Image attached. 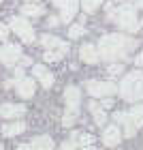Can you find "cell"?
<instances>
[{
    "instance_id": "1",
    "label": "cell",
    "mask_w": 143,
    "mask_h": 150,
    "mask_svg": "<svg viewBox=\"0 0 143 150\" xmlns=\"http://www.w3.org/2000/svg\"><path fill=\"white\" fill-rule=\"evenodd\" d=\"M137 45L132 39L122 37V35H105L98 43V58L103 60H115V58H124L128 50Z\"/></svg>"
},
{
    "instance_id": "2",
    "label": "cell",
    "mask_w": 143,
    "mask_h": 150,
    "mask_svg": "<svg viewBox=\"0 0 143 150\" xmlns=\"http://www.w3.org/2000/svg\"><path fill=\"white\" fill-rule=\"evenodd\" d=\"M120 94L126 101H141L143 99V73L141 71H132L128 73L120 84Z\"/></svg>"
},
{
    "instance_id": "3",
    "label": "cell",
    "mask_w": 143,
    "mask_h": 150,
    "mask_svg": "<svg viewBox=\"0 0 143 150\" xmlns=\"http://www.w3.org/2000/svg\"><path fill=\"white\" fill-rule=\"evenodd\" d=\"M109 17H111L120 28H124L128 32H135L139 28L137 9H135L132 4H122V6H118V9H111V11H109Z\"/></svg>"
},
{
    "instance_id": "4",
    "label": "cell",
    "mask_w": 143,
    "mask_h": 150,
    "mask_svg": "<svg viewBox=\"0 0 143 150\" xmlns=\"http://www.w3.org/2000/svg\"><path fill=\"white\" fill-rule=\"evenodd\" d=\"M11 30H15V35L22 37L24 43H32V41H34V28H32V24L24 17H13L11 19Z\"/></svg>"
},
{
    "instance_id": "5",
    "label": "cell",
    "mask_w": 143,
    "mask_h": 150,
    "mask_svg": "<svg viewBox=\"0 0 143 150\" xmlns=\"http://www.w3.org/2000/svg\"><path fill=\"white\" fill-rule=\"evenodd\" d=\"M86 88L92 97H111V94L118 92V86L115 84H111V81H98V79L88 81Z\"/></svg>"
},
{
    "instance_id": "6",
    "label": "cell",
    "mask_w": 143,
    "mask_h": 150,
    "mask_svg": "<svg viewBox=\"0 0 143 150\" xmlns=\"http://www.w3.org/2000/svg\"><path fill=\"white\" fill-rule=\"evenodd\" d=\"M19 56H22V47H19V45L6 43V45L0 47V62H2V64H9V67L15 64L19 60Z\"/></svg>"
},
{
    "instance_id": "7",
    "label": "cell",
    "mask_w": 143,
    "mask_h": 150,
    "mask_svg": "<svg viewBox=\"0 0 143 150\" xmlns=\"http://www.w3.org/2000/svg\"><path fill=\"white\" fill-rule=\"evenodd\" d=\"M53 4L62 11V22H71L79 9V0H53Z\"/></svg>"
},
{
    "instance_id": "8",
    "label": "cell",
    "mask_w": 143,
    "mask_h": 150,
    "mask_svg": "<svg viewBox=\"0 0 143 150\" xmlns=\"http://www.w3.org/2000/svg\"><path fill=\"white\" fill-rule=\"evenodd\" d=\"M64 99H66V107H69V112L77 114V112H79V101H81L79 88L69 86V88H66V92H64Z\"/></svg>"
},
{
    "instance_id": "9",
    "label": "cell",
    "mask_w": 143,
    "mask_h": 150,
    "mask_svg": "<svg viewBox=\"0 0 143 150\" xmlns=\"http://www.w3.org/2000/svg\"><path fill=\"white\" fill-rule=\"evenodd\" d=\"M113 120H115V122H122V125H124V129H126V137H132V135L137 133V125L132 122L130 114H124V112H115Z\"/></svg>"
},
{
    "instance_id": "10",
    "label": "cell",
    "mask_w": 143,
    "mask_h": 150,
    "mask_svg": "<svg viewBox=\"0 0 143 150\" xmlns=\"http://www.w3.org/2000/svg\"><path fill=\"white\" fill-rule=\"evenodd\" d=\"M24 114H26L24 105H15V103L0 105V116H2V118H19V116H24Z\"/></svg>"
},
{
    "instance_id": "11",
    "label": "cell",
    "mask_w": 143,
    "mask_h": 150,
    "mask_svg": "<svg viewBox=\"0 0 143 150\" xmlns=\"http://www.w3.org/2000/svg\"><path fill=\"white\" fill-rule=\"evenodd\" d=\"M34 79H30V77H22V79H17V94L19 97H24V99H30L32 94H34Z\"/></svg>"
},
{
    "instance_id": "12",
    "label": "cell",
    "mask_w": 143,
    "mask_h": 150,
    "mask_svg": "<svg viewBox=\"0 0 143 150\" xmlns=\"http://www.w3.org/2000/svg\"><path fill=\"white\" fill-rule=\"evenodd\" d=\"M41 43H43L47 50H58V52H62V54L69 52V43H64V41H60V39H56V37H49V35H43V37H41Z\"/></svg>"
},
{
    "instance_id": "13",
    "label": "cell",
    "mask_w": 143,
    "mask_h": 150,
    "mask_svg": "<svg viewBox=\"0 0 143 150\" xmlns=\"http://www.w3.org/2000/svg\"><path fill=\"white\" fill-rule=\"evenodd\" d=\"M120 139H122V133H120V129L115 127V125L107 127L105 131H103V142H105V146H118Z\"/></svg>"
},
{
    "instance_id": "14",
    "label": "cell",
    "mask_w": 143,
    "mask_h": 150,
    "mask_svg": "<svg viewBox=\"0 0 143 150\" xmlns=\"http://www.w3.org/2000/svg\"><path fill=\"white\" fill-rule=\"evenodd\" d=\"M32 73H34V77L41 79L43 88H51V84H53V75L47 71L43 64H34V67H32Z\"/></svg>"
},
{
    "instance_id": "15",
    "label": "cell",
    "mask_w": 143,
    "mask_h": 150,
    "mask_svg": "<svg viewBox=\"0 0 143 150\" xmlns=\"http://www.w3.org/2000/svg\"><path fill=\"white\" fill-rule=\"evenodd\" d=\"M79 56H81V60L88 62V64H96V62H98V50H96L94 45H81Z\"/></svg>"
},
{
    "instance_id": "16",
    "label": "cell",
    "mask_w": 143,
    "mask_h": 150,
    "mask_svg": "<svg viewBox=\"0 0 143 150\" xmlns=\"http://www.w3.org/2000/svg\"><path fill=\"white\" fill-rule=\"evenodd\" d=\"M32 150H53V139L49 135H41V137L32 139Z\"/></svg>"
},
{
    "instance_id": "17",
    "label": "cell",
    "mask_w": 143,
    "mask_h": 150,
    "mask_svg": "<svg viewBox=\"0 0 143 150\" xmlns=\"http://www.w3.org/2000/svg\"><path fill=\"white\" fill-rule=\"evenodd\" d=\"M26 131V125L24 122H6V125L2 127V135H19V133H24Z\"/></svg>"
},
{
    "instance_id": "18",
    "label": "cell",
    "mask_w": 143,
    "mask_h": 150,
    "mask_svg": "<svg viewBox=\"0 0 143 150\" xmlns=\"http://www.w3.org/2000/svg\"><path fill=\"white\" fill-rule=\"evenodd\" d=\"M88 107H90V112L94 114V122H96L98 127H103L105 122H107V114L100 110V105H98V103H94V101H90V105H88Z\"/></svg>"
},
{
    "instance_id": "19",
    "label": "cell",
    "mask_w": 143,
    "mask_h": 150,
    "mask_svg": "<svg viewBox=\"0 0 143 150\" xmlns=\"http://www.w3.org/2000/svg\"><path fill=\"white\" fill-rule=\"evenodd\" d=\"M71 142L75 146H92V142H94V137L90 133H73V137H71Z\"/></svg>"
},
{
    "instance_id": "20",
    "label": "cell",
    "mask_w": 143,
    "mask_h": 150,
    "mask_svg": "<svg viewBox=\"0 0 143 150\" xmlns=\"http://www.w3.org/2000/svg\"><path fill=\"white\" fill-rule=\"evenodd\" d=\"M22 13H24V15H28V17H36V15H43L45 9H43V6H39V4H24L22 6Z\"/></svg>"
},
{
    "instance_id": "21",
    "label": "cell",
    "mask_w": 143,
    "mask_h": 150,
    "mask_svg": "<svg viewBox=\"0 0 143 150\" xmlns=\"http://www.w3.org/2000/svg\"><path fill=\"white\" fill-rule=\"evenodd\" d=\"M128 114H130L132 122L137 125V129H139V127H143V105H135Z\"/></svg>"
},
{
    "instance_id": "22",
    "label": "cell",
    "mask_w": 143,
    "mask_h": 150,
    "mask_svg": "<svg viewBox=\"0 0 143 150\" xmlns=\"http://www.w3.org/2000/svg\"><path fill=\"white\" fill-rule=\"evenodd\" d=\"M100 2H103V0H79V4L83 6L86 13H94L100 6Z\"/></svg>"
},
{
    "instance_id": "23",
    "label": "cell",
    "mask_w": 143,
    "mask_h": 150,
    "mask_svg": "<svg viewBox=\"0 0 143 150\" xmlns=\"http://www.w3.org/2000/svg\"><path fill=\"white\" fill-rule=\"evenodd\" d=\"M83 26H81V24H75V26H71V28H69V37L71 39H79V37H83Z\"/></svg>"
},
{
    "instance_id": "24",
    "label": "cell",
    "mask_w": 143,
    "mask_h": 150,
    "mask_svg": "<svg viewBox=\"0 0 143 150\" xmlns=\"http://www.w3.org/2000/svg\"><path fill=\"white\" fill-rule=\"evenodd\" d=\"M43 58L47 60V62H58V60L62 58V52H58V50H56V52H53V50H47Z\"/></svg>"
},
{
    "instance_id": "25",
    "label": "cell",
    "mask_w": 143,
    "mask_h": 150,
    "mask_svg": "<svg viewBox=\"0 0 143 150\" xmlns=\"http://www.w3.org/2000/svg\"><path fill=\"white\" fill-rule=\"evenodd\" d=\"M75 118H77V114H73V112H66V114H64V118H62V125H64V127H71L73 122H75Z\"/></svg>"
},
{
    "instance_id": "26",
    "label": "cell",
    "mask_w": 143,
    "mask_h": 150,
    "mask_svg": "<svg viewBox=\"0 0 143 150\" xmlns=\"http://www.w3.org/2000/svg\"><path fill=\"white\" fill-rule=\"evenodd\" d=\"M122 71H124V67H122V64H109V75H111V77H115V75H120Z\"/></svg>"
},
{
    "instance_id": "27",
    "label": "cell",
    "mask_w": 143,
    "mask_h": 150,
    "mask_svg": "<svg viewBox=\"0 0 143 150\" xmlns=\"http://www.w3.org/2000/svg\"><path fill=\"white\" fill-rule=\"evenodd\" d=\"M6 37H9V28L4 24H0V41H4Z\"/></svg>"
},
{
    "instance_id": "28",
    "label": "cell",
    "mask_w": 143,
    "mask_h": 150,
    "mask_svg": "<svg viewBox=\"0 0 143 150\" xmlns=\"http://www.w3.org/2000/svg\"><path fill=\"white\" fill-rule=\"evenodd\" d=\"M75 148H77V146H75L71 139H69V142H64V144L60 146V150H75Z\"/></svg>"
},
{
    "instance_id": "29",
    "label": "cell",
    "mask_w": 143,
    "mask_h": 150,
    "mask_svg": "<svg viewBox=\"0 0 143 150\" xmlns=\"http://www.w3.org/2000/svg\"><path fill=\"white\" fill-rule=\"evenodd\" d=\"M135 64H143V54H141V56H137V58H135Z\"/></svg>"
},
{
    "instance_id": "30",
    "label": "cell",
    "mask_w": 143,
    "mask_h": 150,
    "mask_svg": "<svg viewBox=\"0 0 143 150\" xmlns=\"http://www.w3.org/2000/svg\"><path fill=\"white\" fill-rule=\"evenodd\" d=\"M58 24V17H49V26H56Z\"/></svg>"
},
{
    "instance_id": "31",
    "label": "cell",
    "mask_w": 143,
    "mask_h": 150,
    "mask_svg": "<svg viewBox=\"0 0 143 150\" xmlns=\"http://www.w3.org/2000/svg\"><path fill=\"white\" fill-rule=\"evenodd\" d=\"M17 150H32L30 146H26V144H22V146H17Z\"/></svg>"
},
{
    "instance_id": "32",
    "label": "cell",
    "mask_w": 143,
    "mask_h": 150,
    "mask_svg": "<svg viewBox=\"0 0 143 150\" xmlns=\"http://www.w3.org/2000/svg\"><path fill=\"white\" fill-rule=\"evenodd\" d=\"M81 150H98V148H94V146H83Z\"/></svg>"
},
{
    "instance_id": "33",
    "label": "cell",
    "mask_w": 143,
    "mask_h": 150,
    "mask_svg": "<svg viewBox=\"0 0 143 150\" xmlns=\"http://www.w3.org/2000/svg\"><path fill=\"white\" fill-rule=\"evenodd\" d=\"M139 6H143V0H139Z\"/></svg>"
},
{
    "instance_id": "34",
    "label": "cell",
    "mask_w": 143,
    "mask_h": 150,
    "mask_svg": "<svg viewBox=\"0 0 143 150\" xmlns=\"http://www.w3.org/2000/svg\"><path fill=\"white\" fill-rule=\"evenodd\" d=\"M28 2H36V0H28Z\"/></svg>"
},
{
    "instance_id": "35",
    "label": "cell",
    "mask_w": 143,
    "mask_h": 150,
    "mask_svg": "<svg viewBox=\"0 0 143 150\" xmlns=\"http://www.w3.org/2000/svg\"><path fill=\"white\" fill-rule=\"evenodd\" d=\"M0 150H4V148H2V144H0Z\"/></svg>"
},
{
    "instance_id": "36",
    "label": "cell",
    "mask_w": 143,
    "mask_h": 150,
    "mask_svg": "<svg viewBox=\"0 0 143 150\" xmlns=\"http://www.w3.org/2000/svg\"><path fill=\"white\" fill-rule=\"evenodd\" d=\"M118 2H124V0H118Z\"/></svg>"
},
{
    "instance_id": "37",
    "label": "cell",
    "mask_w": 143,
    "mask_h": 150,
    "mask_svg": "<svg viewBox=\"0 0 143 150\" xmlns=\"http://www.w3.org/2000/svg\"><path fill=\"white\" fill-rule=\"evenodd\" d=\"M141 24H143V22H141Z\"/></svg>"
}]
</instances>
